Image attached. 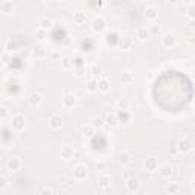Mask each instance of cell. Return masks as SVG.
Listing matches in <instances>:
<instances>
[{
    "label": "cell",
    "mask_w": 195,
    "mask_h": 195,
    "mask_svg": "<svg viewBox=\"0 0 195 195\" xmlns=\"http://www.w3.org/2000/svg\"><path fill=\"white\" fill-rule=\"evenodd\" d=\"M24 124H26V119H24L22 115H17L12 117V128H14V130L22 131L24 128Z\"/></svg>",
    "instance_id": "6da1fadb"
},
{
    "label": "cell",
    "mask_w": 195,
    "mask_h": 195,
    "mask_svg": "<svg viewBox=\"0 0 195 195\" xmlns=\"http://www.w3.org/2000/svg\"><path fill=\"white\" fill-rule=\"evenodd\" d=\"M73 177L76 180H84L87 177V168L84 165H76L75 169H73Z\"/></svg>",
    "instance_id": "7a4b0ae2"
},
{
    "label": "cell",
    "mask_w": 195,
    "mask_h": 195,
    "mask_svg": "<svg viewBox=\"0 0 195 195\" xmlns=\"http://www.w3.org/2000/svg\"><path fill=\"white\" fill-rule=\"evenodd\" d=\"M162 44L165 47H168V49H171V47L175 44V37L172 34H166L163 37V40H162Z\"/></svg>",
    "instance_id": "3957f363"
},
{
    "label": "cell",
    "mask_w": 195,
    "mask_h": 195,
    "mask_svg": "<svg viewBox=\"0 0 195 195\" xmlns=\"http://www.w3.org/2000/svg\"><path fill=\"white\" fill-rule=\"evenodd\" d=\"M145 15H146V18H149V20H156L157 15H159V9L156 6H148L145 9Z\"/></svg>",
    "instance_id": "277c9868"
},
{
    "label": "cell",
    "mask_w": 195,
    "mask_h": 195,
    "mask_svg": "<svg viewBox=\"0 0 195 195\" xmlns=\"http://www.w3.org/2000/svg\"><path fill=\"white\" fill-rule=\"evenodd\" d=\"M63 125V117L59 115H54L50 117V126L54 128V130H58V128H61Z\"/></svg>",
    "instance_id": "5b68a950"
},
{
    "label": "cell",
    "mask_w": 195,
    "mask_h": 195,
    "mask_svg": "<svg viewBox=\"0 0 195 195\" xmlns=\"http://www.w3.org/2000/svg\"><path fill=\"white\" fill-rule=\"evenodd\" d=\"M20 166H22V162H20V159H11V160L8 162V168H9L12 172L18 171V169H20Z\"/></svg>",
    "instance_id": "8992f818"
},
{
    "label": "cell",
    "mask_w": 195,
    "mask_h": 195,
    "mask_svg": "<svg viewBox=\"0 0 195 195\" xmlns=\"http://www.w3.org/2000/svg\"><path fill=\"white\" fill-rule=\"evenodd\" d=\"M126 186H128L130 191H137L139 189V180L136 177H130V178L126 180Z\"/></svg>",
    "instance_id": "52a82bcc"
},
{
    "label": "cell",
    "mask_w": 195,
    "mask_h": 195,
    "mask_svg": "<svg viewBox=\"0 0 195 195\" xmlns=\"http://www.w3.org/2000/svg\"><path fill=\"white\" fill-rule=\"evenodd\" d=\"M157 168H159V162H157V159H154V157L146 159V169H148V171H156Z\"/></svg>",
    "instance_id": "ba28073f"
},
{
    "label": "cell",
    "mask_w": 195,
    "mask_h": 195,
    "mask_svg": "<svg viewBox=\"0 0 195 195\" xmlns=\"http://www.w3.org/2000/svg\"><path fill=\"white\" fill-rule=\"evenodd\" d=\"M117 121L122 122V124H126V122L130 121V113H128V110H119V113H117Z\"/></svg>",
    "instance_id": "9c48e42d"
},
{
    "label": "cell",
    "mask_w": 195,
    "mask_h": 195,
    "mask_svg": "<svg viewBox=\"0 0 195 195\" xmlns=\"http://www.w3.org/2000/svg\"><path fill=\"white\" fill-rule=\"evenodd\" d=\"M108 89H110V84H108V80H107V78H102V80L98 82V90H99V92L107 93Z\"/></svg>",
    "instance_id": "30bf717a"
},
{
    "label": "cell",
    "mask_w": 195,
    "mask_h": 195,
    "mask_svg": "<svg viewBox=\"0 0 195 195\" xmlns=\"http://www.w3.org/2000/svg\"><path fill=\"white\" fill-rule=\"evenodd\" d=\"M73 154H75V151L72 146H64L63 151H61V156H63V159H66V160H69L73 157Z\"/></svg>",
    "instance_id": "8fae6325"
},
{
    "label": "cell",
    "mask_w": 195,
    "mask_h": 195,
    "mask_svg": "<svg viewBox=\"0 0 195 195\" xmlns=\"http://www.w3.org/2000/svg\"><path fill=\"white\" fill-rule=\"evenodd\" d=\"M29 102H31L32 107L40 105V104H41V95H40V93H32V95L29 96Z\"/></svg>",
    "instance_id": "7c38bea8"
},
{
    "label": "cell",
    "mask_w": 195,
    "mask_h": 195,
    "mask_svg": "<svg viewBox=\"0 0 195 195\" xmlns=\"http://www.w3.org/2000/svg\"><path fill=\"white\" fill-rule=\"evenodd\" d=\"M177 145H178V151H180V152H187V151L191 149V143H189V142H187L186 139L180 140V142H178Z\"/></svg>",
    "instance_id": "4fadbf2b"
},
{
    "label": "cell",
    "mask_w": 195,
    "mask_h": 195,
    "mask_svg": "<svg viewBox=\"0 0 195 195\" xmlns=\"http://www.w3.org/2000/svg\"><path fill=\"white\" fill-rule=\"evenodd\" d=\"M98 184H99L101 187H107V186L110 184V177L105 175V174L99 175V177H98Z\"/></svg>",
    "instance_id": "5bb4252c"
},
{
    "label": "cell",
    "mask_w": 195,
    "mask_h": 195,
    "mask_svg": "<svg viewBox=\"0 0 195 195\" xmlns=\"http://www.w3.org/2000/svg\"><path fill=\"white\" fill-rule=\"evenodd\" d=\"M119 44H121L122 49H130L131 44H133V40H131L130 37H122V40L119 41Z\"/></svg>",
    "instance_id": "9a60e30c"
},
{
    "label": "cell",
    "mask_w": 195,
    "mask_h": 195,
    "mask_svg": "<svg viewBox=\"0 0 195 195\" xmlns=\"http://www.w3.org/2000/svg\"><path fill=\"white\" fill-rule=\"evenodd\" d=\"M75 101H76V99H75L73 95H66L64 99H63V104H64V107H73Z\"/></svg>",
    "instance_id": "2e32d148"
},
{
    "label": "cell",
    "mask_w": 195,
    "mask_h": 195,
    "mask_svg": "<svg viewBox=\"0 0 195 195\" xmlns=\"http://www.w3.org/2000/svg\"><path fill=\"white\" fill-rule=\"evenodd\" d=\"M104 28H105V22H104L102 18H96V20H95V23H93V29H95V31H98V32H101Z\"/></svg>",
    "instance_id": "e0dca14e"
},
{
    "label": "cell",
    "mask_w": 195,
    "mask_h": 195,
    "mask_svg": "<svg viewBox=\"0 0 195 195\" xmlns=\"http://www.w3.org/2000/svg\"><path fill=\"white\" fill-rule=\"evenodd\" d=\"M160 175L163 178H168L172 175V168L171 166H162L160 168Z\"/></svg>",
    "instance_id": "ac0fdd59"
},
{
    "label": "cell",
    "mask_w": 195,
    "mask_h": 195,
    "mask_svg": "<svg viewBox=\"0 0 195 195\" xmlns=\"http://www.w3.org/2000/svg\"><path fill=\"white\" fill-rule=\"evenodd\" d=\"M107 41H108V44L115 46V44H117V41H121V40H119V37H117L116 32H111V34H108V37H107Z\"/></svg>",
    "instance_id": "d6986e66"
},
{
    "label": "cell",
    "mask_w": 195,
    "mask_h": 195,
    "mask_svg": "<svg viewBox=\"0 0 195 195\" xmlns=\"http://www.w3.org/2000/svg\"><path fill=\"white\" fill-rule=\"evenodd\" d=\"M148 35H149V32L146 31V28H140L137 31V38L140 41H145V40L148 38Z\"/></svg>",
    "instance_id": "ffe728a7"
},
{
    "label": "cell",
    "mask_w": 195,
    "mask_h": 195,
    "mask_svg": "<svg viewBox=\"0 0 195 195\" xmlns=\"http://www.w3.org/2000/svg\"><path fill=\"white\" fill-rule=\"evenodd\" d=\"M117 160H119V163H121V165L126 166V165L130 163V156H128L126 152H121V154H119V159H117Z\"/></svg>",
    "instance_id": "44dd1931"
},
{
    "label": "cell",
    "mask_w": 195,
    "mask_h": 195,
    "mask_svg": "<svg viewBox=\"0 0 195 195\" xmlns=\"http://www.w3.org/2000/svg\"><path fill=\"white\" fill-rule=\"evenodd\" d=\"M84 136H87V137H92L93 133H95V126H93V124H89V125L84 126Z\"/></svg>",
    "instance_id": "7402d4cb"
},
{
    "label": "cell",
    "mask_w": 195,
    "mask_h": 195,
    "mask_svg": "<svg viewBox=\"0 0 195 195\" xmlns=\"http://www.w3.org/2000/svg\"><path fill=\"white\" fill-rule=\"evenodd\" d=\"M165 191H166L168 194H175V192H178L180 189H178V186H177L175 183H169V184H166Z\"/></svg>",
    "instance_id": "603a6c76"
},
{
    "label": "cell",
    "mask_w": 195,
    "mask_h": 195,
    "mask_svg": "<svg viewBox=\"0 0 195 195\" xmlns=\"http://www.w3.org/2000/svg\"><path fill=\"white\" fill-rule=\"evenodd\" d=\"M2 11L5 12V14L12 12V3H9V2H3V3H2Z\"/></svg>",
    "instance_id": "cb8c5ba5"
},
{
    "label": "cell",
    "mask_w": 195,
    "mask_h": 195,
    "mask_svg": "<svg viewBox=\"0 0 195 195\" xmlns=\"http://www.w3.org/2000/svg\"><path fill=\"white\" fill-rule=\"evenodd\" d=\"M73 18H75V22H76L78 24H81V23H84V22H85V15H84V12H76Z\"/></svg>",
    "instance_id": "d4e9b609"
},
{
    "label": "cell",
    "mask_w": 195,
    "mask_h": 195,
    "mask_svg": "<svg viewBox=\"0 0 195 195\" xmlns=\"http://www.w3.org/2000/svg\"><path fill=\"white\" fill-rule=\"evenodd\" d=\"M96 143H98V137H95V139H93L92 145H96ZM99 145H101V148H104V146L107 145V140H105V137H104L102 134H99Z\"/></svg>",
    "instance_id": "484cf974"
},
{
    "label": "cell",
    "mask_w": 195,
    "mask_h": 195,
    "mask_svg": "<svg viewBox=\"0 0 195 195\" xmlns=\"http://www.w3.org/2000/svg\"><path fill=\"white\" fill-rule=\"evenodd\" d=\"M40 24H41V28H43V29H47V28H50V26H52V20H50V18H47V17H44V18H41V20H40Z\"/></svg>",
    "instance_id": "4316f807"
},
{
    "label": "cell",
    "mask_w": 195,
    "mask_h": 195,
    "mask_svg": "<svg viewBox=\"0 0 195 195\" xmlns=\"http://www.w3.org/2000/svg\"><path fill=\"white\" fill-rule=\"evenodd\" d=\"M92 124L95 128H101V126H104V119L102 117H93Z\"/></svg>",
    "instance_id": "83f0119b"
},
{
    "label": "cell",
    "mask_w": 195,
    "mask_h": 195,
    "mask_svg": "<svg viewBox=\"0 0 195 195\" xmlns=\"http://www.w3.org/2000/svg\"><path fill=\"white\" fill-rule=\"evenodd\" d=\"M107 124L108 125H111V126H115L116 124H117V116H115V115H108V117H107Z\"/></svg>",
    "instance_id": "f1b7e54d"
},
{
    "label": "cell",
    "mask_w": 195,
    "mask_h": 195,
    "mask_svg": "<svg viewBox=\"0 0 195 195\" xmlns=\"http://www.w3.org/2000/svg\"><path fill=\"white\" fill-rule=\"evenodd\" d=\"M87 90H89V92H95V90H98V82H96V81H89V84H87Z\"/></svg>",
    "instance_id": "f546056e"
},
{
    "label": "cell",
    "mask_w": 195,
    "mask_h": 195,
    "mask_svg": "<svg viewBox=\"0 0 195 195\" xmlns=\"http://www.w3.org/2000/svg\"><path fill=\"white\" fill-rule=\"evenodd\" d=\"M34 54L37 55V57H44V55H46V50H44V47L38 46V47H35Z\"/></svg>",
    "instance_id": "4dcf8cb0"
},
{
    "label": "cell",
    "mask_w": 195,
    "mask_h": 195,
    "mask_svg": "<svg viewBox=\"0 0 195 195\" xmlns=\"http://www.w3.org/2000/svg\"><path fill=\"white\" fill-rule=\"evenodd\" d=\"M128 105H130V102L126 99H122V101H119V104H117L119 110H128Z\"/></svg>",
    "instance_id": "1f68e13d"
},
{
    "label": "cell",
    "mask_w": 195,
    "mask_h": 195,
    "mask_svg": "<svg viewBox=\"0 0 195 195\" xmlns=\"http://www.w3.org/2000/svg\"><path fill=\"white\" fill-rule=\"evenodd\" d=\"M92 41H90V40H87V41H82V50H87V52H89V50H92Z\"/></svg>",
    "instance_id": "d6a6232c"
},
{
    "label": "cell",
    "mask_w": 195,
    "mask_h": 195,
    "mask_svg": "<svg viewBox=\"0 0 195 195\" xmlns=\"http://www.w3.org/2000/svg\"><path fill=\"white\" fill-rule=\"evenodd\" d=\"M90 72H92V75H99V73L102 72V69H101V66H96V64H93L92 69H90Z\"/></svg>",
    "instance_id": "836d02e7"
},
{
    "label": "cell",
    "mask_w": 195,
    "mask_h": 195,
    "mask_svg": "<svg viewBox=\"0 0 195 195\" xmlns=\"http://www.w3.org/2000/svg\"><path fill=\"white\" fill-rule=\"evenodd\" d=\"M187 17H189V18H195V5L187 8Z\"/></svg>",
    "instance_id": "e575fe53"
},
{
    "label": "cell",
    "mask_w": 195,
    "mask_h": 195,
    "mask_svg": "<svg viewBox=\"0 0 195 195\" xmlns=\"http://www.w3.org/2000/svg\"><path fill=\"white\" fill-rule=\"evenodd\" d=\"M122 80H124V82H130V81H131V75H130L128 72H125V73L122 75Z\"/></svg>",
    "instance_id": "d590c367"
},
{
    "label": "cell",
    "mask_w": 195,
    "mask_h": 195,
    "mask_svg": "<svg viewBox=\"0 0 195 195\" xmlns=\"http://www.w3.org/2000/svg\"><path fill=\"white\" fill-rule=\"evenodd\" d=\"M159 32H160V26L154 24V26L151 28V34H159Z\"/></svg>",
    "instance_id": "8d00e7d4"
},
{
    "label": "cell",
    "mask_w": 195,
    "mask_h": 195,
    "mask_svg": "<svg viewBox=\"0 0 195 195\" xmlns=\"http://www.w3.org/2000/svg\"><path fill=\"white\" fill-rule=\"evenodd\" d=\"M6 186V180H5V177H2L0 178V187H5Z\"/></svg>",
    "instance_id": "74e56055"
},
{
    "label": "cell",
    "mask_w": 195,
    "mask_h": 195,
    "mask_svg": "<svg viewBox=\"0 0 195 195\" xmlns=\"http://www.w3.org/2000/svg\"><path fill=\"white\" fill-rule=\"evenodd\" d=\"M6 113H8V111H6V107H2V117H5Z\"/></svg>",
    "instance_id": "f35d334b"
},
{
    "label": "cell",
    "mask_w": 195,
    "mask_h": 195,
    "mask_svg": "<svg viewBox=\"0 0 195 195\" xmlns=\"http://www.w3.org/2000/svg\"><path fill=\"white\" fill-rule=\"evenodd\" d=\"M64 67H70V63H69V59H67V58L64 59Z\"/></svg>",
    "instance_id": "ab89813d"
},
{
    "label": "cell",
    "mask_w": 195,
    "mask_h": 195,
    "mask_svg": "<svg viewBox=\"0 0 195 195\" xmlns=\"http://www.w3.org/2000/svg\"><path fill=\"white\" fill-rule=\"evenodd\" d=\"M169 2H171V3H177L178 0H169Z\"/></svg>",
    "instance_id": "60d3db41"
},
{
    "label": "cell",
    "mask_w": 195,
    "mask_h": 195,
    "mask_svg": "<svg viewBox=\"0 0 195 195\" xmlns=\"http://www.w3.org/2000/svg\"><path fill=\"white\" fill-rule=\"evenodd\" d=\"M184 2H191V0H184Z\"/></svg>",
    "instance_id": "b9f144b4"
},
{
    "label": "cell",
    "mask_w": 195,
    "mask_h": 195,
    "mask_svg": "<svg viewBox=\"0 0 195 195\" xmlns=\"http://www.w3.org/2000/svg\"><path fill=\"white\" fill-rule=\"evenodd\" d=\"M44 2H50V0H44Z\"/></svg>",
    "instance_id": "7bdbcfd3"
}]
</instances>
